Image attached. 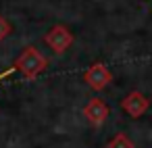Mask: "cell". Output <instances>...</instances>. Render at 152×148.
<instances>
[{
    "label": "cell",
    "instance_id": "277c9868",
    "mask_svg": "<svg viewBox=\"0 0 152 148\" xmlns=\"http://www.w3.org/2000/svg\"><path fill=\"white\" fill-rule=\"evenodd\" d=\"M121 108H123L131 119H140V117L150 108V100H148L140 90H131V92L121 100Z\"/></svg>",
    "mask_w": 152,
    "mask_h": 148
},
{
    "label": "cell",
    "instance_id": "6da1fadb",
    "mask_svg": "<svg viewBox=\"0 0 152 148\" xmlns=\"http://www.w3.org/2000/svg\"><path fill=\"white\" fill-rule=\"evenodd\" d=\"M15 71H19L27 81H34L40 73H44L48 69V59L36 48V46H25L23 52L15 59L13 63Z\"/></svg>",
    "mask_w": 152,
    "mask_h": 148
},
{
    "label": "cell",
    "instance_id": "52a82bcc",
    "mask_svg": "<svg viewBox=\"0 0 152 148\" xmlns=\"http://www.w3.org/2000/svg\"><path fill=\"white\" fill-rule=\"evenodd\" d=\"M11 32H13V25L9 23V19H7V17L0 15V42L7 40V38L11 36Z\"/></svg>",
    "mask_w": 152,
    "mask_h": 148
},
{
    "label": "cell",
    "instance_id": "8992f818",
    "mask_svg": "<svg viewBox=\"0 0 152 148\" xmlns=\"http://www.w3.org/2000/svg\"><path fill=\"white\" fill-rule=\"evenodd\" d=\"M106 148H135V144L131 142V138H129L127 133L119 131V133H115V136L108 140Z\"/></svg>",
    "mask_w": 152,
    "mask_h": 148
},
{
    "label": "cell",
    "instance_id": "7a4b0ae2",
    "mask_svg": "<svg viewBox=\"0 0 152 148\" xmlns=\"http://www.w3.org/2000/svg\"><path fill=\"white\" fill-rule=\"evenodd\" d=\"M73 40H75V36H73V32H71L67 25H54V27H50L48 34L44 36L46 46H48L54 54H63V52L73 44Z\"/></svg>",
    "mask_w": 152,
    "mask_h": 148
},
{
    "label": "cell",
    "instance_id": "5b68a950",
    "mask_svg": "<svg viewBox=\"0 0 152 148\" xmlns=\"http://www.w3.org/2000/svg\"><path fill=\"white\" fill-rule=\"evenodd\" d=\"M108 115H110V106L106 104V100L104 98H92L86 106H83V117L88 119V123L90 125H94V127H98V125H102L106 119H108Z\"/></svg>",
    "mask_w": 152,
    "mask_h": 148
},
{
    "label": "cell",
    "instance_id": "ba28073f",
    "mask_svg": "<svg viewBox=\"0 0 152 148\" xmlns=\"http://www.w3.org/2000/svg\"><path fill=\"white\" fill-rule=\"evenodd\" d=\"M15 73V67H11V69H7V71H2L0 73V79H4V77H9V75H13Z\"/></svg>",
    "mask_w": 152,
    "mask_h": 148
},
{
    "label": "cell",
    "instance_id": "3957f363",
    "mask_svg": "<svg viewBox=\"0 0 152 148\" xmlns=\"http://www.w3.org/2000/svg\"><path fill=\"white\" fill-rule=\"evenodd\" d=\"M83 81H86L94 92H100V90H104L108 84H113V73H110V69H108L102 61H96V63L83 73Z\"/></svg>",
    "mask_w": 152,
    "mask_h": 148
}]
</instances>
